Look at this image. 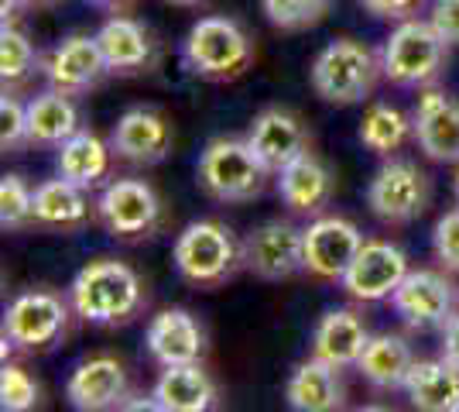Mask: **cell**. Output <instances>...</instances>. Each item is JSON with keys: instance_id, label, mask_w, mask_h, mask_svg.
<instances>
[{"instance_id": "obj_23", "label": "cell", "mask_w": 459, "mask_h": 412, "mask_svg": "<svg viewBox=\"0 0 459 412\" xmlns=\"http://www.w3.org/2000/svg\"><path fill=\"white\" fill-rule=\"evenodd\" d=\"M367 344H370V334L357 310H329L312 334V354L336 368H353L364 357Z\"/></svg>"}, {"instance_id": "obj_43", "label": "cell", "mask_w": 459, "mask_h": 412, "mask_svg": "<svg viewBox=\"0 0 459 412\" xmlns=\"http://www.w3.org/2000/svg\"><path fill=\"white\" fill-rule=\"evenodd\" d=\"M24 7H48V4H56V0H21Z\"/></svg>"}, {"instance_id": "obj_37", "label": "cell", "mask_w": 459, "mask_h": 412, "mask_svg": "<svg viewBox=\"0 0 459 412\" xmlns=\"http://www.w3.org/2000/svg\"><path fill=\"white\" fill-rule=\"evenodd\" d=\"M357 4L364 7L367 14L384 21H408L425 7V0H357Z\"/></svg>"}, {"instance_id": "obj_33", "label": "cell", "mask_w": 459, "mask_h": 412, "mask_svg": "<svg viewBox=\"0 0 459 412\" xmlns=\"http://www.w3.org/2000/svg\"><path fill=\"white\" fill-rule=\"evenodd\" d=\"M35 224V193L21 176L0 179V227L24 231Z\"/></svg>"}, {"instance_id": "obj_28", "label": "cell", "mask_w": 459, "mask_h": 412, "mask_svg": "<svg viewBox=\"0 0 459 412\" xmlns=\"http://www.w3.org/2000/svg\"><path fill=\"white\" fill-rule=\"evenodd\" d=\"M357 368L374 389L391 392V389H404L408 374L415 368V354H411V344L402 334H377L370 337Z\"/></svg>"}, {"instance_id": "obj_6", "label": "cell", "mask_w": 459, "mask_h": 412, "mask_svg": "<svg viewBox=\"0 0 459 412\" xmlns=\"http://www.w3.org/2000/svg\"><path fill=\"white\" fill-rule=\"evenodd\" d=\"M271 169L254 155L247 137H212L203 148L195 179L199 186L220 203H247L264 193Z\"/></svg>"}, {"instance_id": "obj_2", "label": "cell", "mask_w": 459, "mask_h": 412, "mask_svg": "<svg viewBox=\"0 0 459 412\" xmlns=\"http://www.w3.org/2000/svg\"><path fill=\"white\" fill-rule=\"evenodd\" d=\"M182 62L192 76L210 83L240 79L254 62V41L233 18H199L182 39Z\"/></svg>"}, {"instance_id": "obj_16", "label": "cell", "mask_w": 459, "mask_h": 412, "mask_svg": "<svg viewBox=\"0 0 459 412\" xmlns=\"http://www.w3.org/2000/svg\"><path fill=\"white\" fill-rule=\"evenodd\" d=\"M175 145V131L165 114H158L152 107H131L124 110L114 124L110 148L117 158L131 162V165H158L165 162Z\"/></svg>"}, {"instance_id": "obj_12", "label": "cell", "mask_w": 459, "mask_h": 412, "mask_svg": "<svg viewBox=\"0 0 459 412\" xmlns=\"http://www.w3.org/2000/svg\"><path fill=\"white\" fill-rule=\"evenodd\" d=\"M391 306L411 330H436L456 316V285L442 272L419 268L408 272L398 293L391 295Z\"/></svg>"}, {"instance_id": "obj_13", "label": "cell", "mask_w": 459, "mask_h": 412, "mask_svg": "<svg viewBox=\"0 0 459 412\" xmlns=\"http://www.w3.org/2000/svg\"><path fill=\"white\" fill-rule=\"evenodd\" d=\"M408 255L391 241H364L360 255L353 258V265L343 275V289L357 302H381L398 293L404 278H408Z\"/></svg>"}, {"instance_id": "obj_31", "label": "cell", "mask_w": 459, "mask_h": 412, "mask_svg": "<svg viewBox=\"0 0 459 412\" xmlns=\"http://www.w3.org/2000/svg\"><path fill=\"white\" fill-rule=\"evenodd\" d=\"M39 69V48L35 41L21 31L18 24H4L0 28V76L4 86H21L35 76Z\"/></svg>"}, {"instance_id": "obj_18", "label": "cell", "mask_w": 459, "mask_h": 412, "mask_svg": "<svg viewBox=\"0 0 459 412\" xmlns=\"http://www.w3.org/2000/svg\"><path fill=\"white\" fill-rule=\"evenodd\" d=\"M144 344L161 368L199 364V357L206 354V330L189 310H161L158 316H152Z\"/></svg>"}, {"instance_id": "obj_1", "label": "cell", "mask_w": 459, "mask_h": 412, "mask_svg": "<svg viewBox=\"0 0 459 412\" xmlns=\"http://www.w3.org/2000/svg\"><path fill=\"white\" fill-rule=\"evenodd\" d=\"M69 306L86 323H100V327L127 323L144 306V285L131 265L100 258L79 268V275L73 278Z\"/></svg>"}, {"instance_id": "obj_44", "label": "cell", "mask_w": 459, "mask_h": 412, "mask_svg": "<svg viewBox=\"0 0 459 412\" xmlns=\"http://www.w3.org/2000/svg\"><path fill=\"white\" fill-rule=\"evenodd\" d=\"M357 412H394V409H387V406H364V409H357Z\"/></svg>"}, {"instance_id": "obj_8", "label": "cell", "mask_w": 459, "mask_h": 412, "mask_svg": "<svg viewBox=\"0 0 459 412\" xmlns=\"http://www.w3.org/2000/svg\"><path fill=\"white\" fill-rule=\"evenodd\" d=\"M65 323H69V306L62 302V295L45 289L18 295L4 313V351L52 347L65 334Z\"/></svg>"}, {"instance_id": "obj_25", "label": "cell", "mask_w": 459, "mask_h": 412, "mask_svg": "<svg viewBox=\"0 0 459 412\" xmlns=\"http://www.w3.org/2000/svg\"><path fill=\"white\" fill-rule=\"evenodd\" d=\"M404 392L415 412H453L459 406V368H453L446 357L415 361Z\"/></svg>"}, {"instance_id": "obj_36", "label": "cell", "mask_w": 459, "mask_h": 412, "mask_svg": "<svg viewBox=\"0 0 459 412\" xmlns=\"http://www.w3.org/2000/svg\"><path fill=\"white\" fill-rule=\"evenodd\" d=\"M432 248H436V258L449 272H459V210H449L436 220Z\"/></svg>"}, {"instance_id": "obj_5", "label": "cell", "mask_w": 459, "mask_h": 412, "mask_svg": "<svg viewBox=\"0 0 459 412\" xmlns=\"http://www.w3.org/2000/svg\"><path fill=\"white\" fill-rule=\"evenodd\" d=\"M446 62H449V41L432 28V21H398V28L384 39V79H391L394 86L404 90L432 86L446 73Z\"/></svg>"}, {"instance_id": "obj_38", "label": "cell", "mask_w": 459, "mask_h": 412, "mask_svg": "<svg viewBox=\"0 0 459 412\" xmlns=\"http://www.w3.org/2000/svg\"><path fill=\"white\" fill-rule=\"evenodd\" d=\"M429 21L449 45H459V0H432Z\"/></svg>"}, {"instance_id": "obj_42", "label": "cell", "mask_w": 459, "mask_h": 412, "mask_svg": "<svg viewBox=\"0 0 459 412\" xmlns=\"http://www.w3.org/2000/svg\"><path fill=\"white\" fill-rule=\"evenodd\" d=\"M96 7H124V4H131V0H93Z\"/></svg>"}, {"instance_id": "obj_26", "label": "cell", "mask_w": 459, "mask_h": 412, "mask_svg": "<svg viewBox=\"0 0 459 412\" xmlns=\"http://www.w3.org/2000/svg\"><path fill=\"white\" fill-rule=\"evenodd\" d=\"M154 395L165 402L169 412H212L220 402L216 381L203 364H175L161 368V378L154 381Z\"/></svg>"}, {"instance_id": "obj_14", "label": "cell", "mask_w": 459, "mask_h": 412, "mask_svg": "<svg viewBox=\"0 0 459 412\" xmlns=\"http://www.w3.org/2000/svg\"><path fill=\"white\" fill-rule=\"evenodd\" d=\"M41 73H45L52 90H62L69 97L90 93L93 86H100L103 79L110 76L96 35H69V39H62L41 59Z\"/></svg>"}, {"instance_id": "obj_46", "label": "cell", "mask_w": 459, "mask_h": 412, "mask_svg": "<svg viewBox=\"0 0 459 412\" xmlns=\"http://www.w3.org/2000/svg\"><path fill=\"white\" fill-rule=\"evenodd\" d=\"M453 412H459V406H456V409H453Z\"/></svg>"}, {"instance_id": "obj_9", "label": "cell", "mask_w": 459, "mask_h": 412, "mask_svg": "<svg viewBox=\"0 0 459 412\" xmlns=\"http://www.w3.org/2000/svg\"><path fill=\"white\" fill-rule=\"evenodd\" d=\"M96 216L114 237L137 241L161 224V199L144 179H114L96 199Z\"/></svg>"}, {"instance_id": "obj_11", "label": "cell", "mask_w": 459, "mask_h": 412, "mask_svg": "<svg viewBox=\"0 0 459 412\" xmlns=\"http://www.w3.org/2000/svg\"><path fill=\"white\" fill-rule=\"evenodd\" d=\"M306 241V272L323 282H343L346 268L364 248V234L346 216H316L302 231Z\"/></svg>"}, {"instance_id": "obj_35", "label": "cell", "mask_w": 459, "mask_h": 412, "mask_svg": "<svg viewBox=\"0 0 459 412\" xmlns=\"http://www.w3.org/2000/svg\"><path fill=\"white\" fill-rule=\"evenodd\" d=\"M24 145H31V135H28V103H21L14 93L4 90V97H0V148L7 155H18Z\"/></svg>"}, {"instance_id": "obj_20", "label": "cell", "mask_w": 459, "mask_h": 412, "mask_svg": "<svg viewBox=\"0 0 459 412\" xmlns=\"http://www.w3.org/2000/svg\"><path fill=\"white\" fill-rule=\"evenodd\" d=\"M96 41L103 48V59L110 76H134V73H148L158 56L152 31L141 21L117 14V18L103 21V28L96 31Z\"/></svg>"}, {"instance_id": "obj_21", "label": "cell", "mask_w": 459, "mask_h": 412, "mask_svg": "<svg viewBox=\"0 0 459 412\" xmlns=\"http://www.w3.org/2000/svg\"><path fill=\"white\" fill-rule=\"evenodd\" d=\"M343 368L329 364L323 357L302 361L285 385V399L291 412H343L346 409V385L340 378Z\"/></svg>"}, {"instance_id": "obj_15", "label": "cell", "mask_w": 459, "mask_h": 412, "mask_svg": "<svg viewBox=\"0 0 459 412\" xmlns=\"http://www.w3.org/2000/svg\"><path fill=\"white\" fill-rule=\"evenodd\" d=\"M65 399L76 412H120V406L131 399V381L117 357L96 354L69 374Z\"/></svg>"}, {"instance_id": "obj_41", "label": "cell", "mask_w": 459, "mask_h": 412, "mask_svg": "<svg viewBox=\"0 0 459 412\" xmlns=\"http://www.w3.org/2000/svg\"><path fill=\"white\" fill-rule=\"evenodd\" d=\"M175 7H203V4H210V0H169Z\"/></svg>"}, {"instance_id": "obj_4", "label": "cell", "mask_w": 459, "mask_h": 412, "mask_svg": "<svg viewBox=\"0 0 459 412\" xmlns=\"http://www.w3.org/2000/svg\"><path fill=\"white\" fill-rule=\"evenodd\" d=\"M172 261L189 285L216 289L244 268V244L220 220H195L175 237Z\"/></svg>"}, {"instance_id": "obj_40", "label": "cell", "mask_w": 459, "mask_h": 412, "mask_svg": "<svg viewBox=\"0 0 459 412\" xmlns=\"http://www.w3.org/2000/svg\"><path fill=\"white\" fill-rule=\"evenodd\" d=\"M120 412H169V409H165V402L152 392V395H131V399L120 406Z\"/></svg>"}, {"instance_id": "obj_24", "label": "cell", "mask_w": 459, "mask_h": 412, "mask_svg": "<svg viewBox=\"0 0 459 412\" xmlns=\"http://www.w3.org/2000/svg\"><path fill=\"white\" fill-rule=\"evenodd\" d=\"M90 189H82L69 179H48L35 186V224L48 231H79L93 216Z\"/></svg>"}, {"instance_id": "obj_19", "label": "cell", "mask_w": 459, "mask_h": 412, "mask_svg": "<svg viewBox=\"0 0 459 412\" xmlns=\"http://www.w3.org/2000/svg\"><path fill=\"white\" fill-rule=\"evenodd\" d=\"M247 145L271 172H281L288 162H295L299 155L308 152V131L291 110H285V107H268V110H261L254 118V124H250Z\"/></svg>"}, {"instance_id": "obj_17", "label": "cell", "mask_w": 459, "mask_h": 412, "mask_svg": "<svg viewBox=\"0 0 459 412\" xmlns=\"http://www.w3.org/2000/svg\"><path fill=\"white\" fill-rule=\"evenodd\" d=\"M415 145L432 162H456L459 165V100L446 90L429 86L411 110Z\"/></svg>"}, {"instance_id": "obj_34", "label": "cell", "mask_w": 459, "mask_h": 412, "mask_svg": "<svg viewBox=\"0 0 459 412\" xmlns=\"http://www.w3.org/2000/svg\"><path fill=\"white\" fill-rule=\"evenodd\" d=\"M39 381L21 364H4L0 372V409L4 412H31L39 406Z\"/></svg>"}, {"instance_id": "obj_7", "label": "cell", "mask_w": 459, "mask_h": 412, "mask_svg": "<svg viewBox=\"0 0 459 412\" xmlns=\"http://www.w3.org/2000/svg\"><path fill=\"white\" fill-rule=\"evenodd\" d=\"M367 203L384 224H411L432 203V179L425 176L415 162L391 158L370 179Z\"/></svg>"}, {"instance_id": "obj_27", "label": "cell", "mask_w": 459, "mask_h": 412, "mask_svg": "<svg viewBox=\"0 0 459 412\" xmlns=\"http://www.w3.org/2000/svg\"><path fill=\"white\" fill-rule=\"evenodd\" d=\"M110 158H114V148L103 137L93 131H76L69 141L58 145L56 169L62 179L76 182L82 189H93L110 172Z\"/></svg>"}, {"instance_id": "obj_30", "label": "cell", "mask_w": 459, "mask_h": 412, "mask_svg": "<svg viewBox=\"0 0 459 412\" xmlns=\"http://www.w3.org/2000/svg\"><path fill=\"white\" fill-rule=\"evenodd\" d=\"M408 137H415V124H411V118L404 110L391 107V103H374L364 114V120H360L364 148L381 158L394 155Z\"/></svg>"}, {"instance_id": "obj_29", "label": "cell", "mask_w": 459, "mask_h": 412, "mask_svg": "<svg viewBox=\"0 0 459 412\" xmlns=\"http://www.w3.org/2000/svg\"><path fill=\"white\" fill-rule=\"evenodd\" d=\"M82 131V118H79L76 100L62 90H45L39 97L28 100V135L35 145H62L69 137Z\"/></svg>"}, {"instance_id": "obj_39", "label": "cell", "mask_w": 459, "mask_h": 412, "mask_svg": "<svg viewBox=\"0 0 459 412\" xmlns=\"http://www.w3.org/2000/svg\"><path fill=\"white\" fill-rule=\"evenodd\" d=\"M442 357H446L453 368H459V313L442 327Z\"/></svg>"}, {"instance_id": "obj_3", "label": "cell", "mask_w": 459, "mask_h": 412, "mask_svg": "<svg viewBox=\"0 0 459 412\" xmlns=\"http://www.w3.org/2000/svg\"><path fill=\"white\" fill-rule=\"evenodd\" d=\"M381 76V56L357 39H333L308 69L316 97H323L325 103H336V107L364 103L374 93Z\"/></svg>"}, {"instance_id": "obj_32", "label": "cell", "mask_w": 459, "mask_h": 412, "mask_svg": "<svg viewBox=\"0 0 459 412\" xmlns=\"http://www.w3.org/2000/svg\"><path fill=\"white\" fill-rule=\"evenodd\" d=\"M264 18L281 31H306L329 14L333 0H261Z\"/></svg>"}, {"instance_id": "obj_22", "label": "cell", "mask_w": 459, "mask_h": 412, "mask_svg": "<svg viewBox=\"0 0 459 412\" xmlns=\"http://www.w3.org/2000/svg\"><path fill=\"white\" fill-rule=\"evenodd\" d=\"M274 176H278V197L291 214L319 216L323 206H329V199H333L336 179H333L323 158H316L312 152L288 162L285 169L274 172Z\"/></svg>"}, {"instance_id": "obj_10", "label": "cell", "mask_w": 459, "mask_h": 412, "mask_svg": "<svg viewBox=\"0 0 459 412\" xmlns=\"http://www.w3.org/2000/svg\"><path fill=\"white\" fill-rule=\"evenodd\" d=\"M244 268L264 282H285L306 272V241L288 220H264L244 241Z\"/></svg>"}, {"instance_id": "obj_45", "label": "cell", "mask_w": 459, "mask_h": 412, "mask_svg": "<svg viewBox=\"0 0 459 412\" xmlns=\"http://www.w3.org/2000/svg\"><path fill=\"white\" fill-rule=\"evenodd\" d=\"M456 203H459V172H456Z\"/></svg>"}]
</instances>
